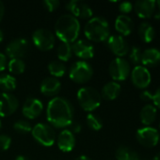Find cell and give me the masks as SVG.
Returning a JSON list of instances; mask_svg holds the SVG:
<instances>
[{
	"instance_id": "cell-1",
	"label": "cell",
	"mask_w": 160,
	"mask_h": 160,
	"mask_svg": "<svg viewBox=\"0 0 160 160\" xmlns=\"http://www.w3.org/2000/svg\"><path fill=\"white\" fill-rule=\"evenodd\" d=\"M46 118L52 127L58 128L70 127L74 118L72 103L65 98H53L47 105Z\"/></svg>"
},
{
	"instance_id": "cell-2",
	"label": "cell",
	"mask_w": 160,
	"mask_h": 160,
	"mask_svg": "<svg viewBox=\"0 0 160 160\" xmlns=\"http://www.w3.org/2000/svg\"><path fill=\"white\" fill-rule=\"evenodd\" d=\"M80 22L72 14L61 15L55 23L56 36L64 43H74L80 33Z\"/></svg>"
},
{
	"instance_id": "cell-3",
	"label": "cell",
	"mask_w": 160,
	"mask_h": 160,
	"mask_svg": "<svg viewBox=\"0 0 160 160\" xmlns=\"http://www.w3.org/2000/svg\"><path fill=\"white\" fill-rule=\"evenodd\" d=\"M108 22L100 16L91 17L84 26V34L86 38L91 41H106L109 37Z\"/></svg>"
},
{
	"instance_id": "cell-4",
	"label": "cell",
	"mask_w": 160,
	"mask_h": 160,
	"mask_svg": "<svg viewBox=\"0 0 160 160\" xmlns=\"http://www.w3.org/2000/svg\"><path fill=\"white\" fill-rule=\"evenodd\" d=\"M76 98L80 107L88 112L95 111L100 106L102 100L101 94L91 86L80 88L76 94Z\"/></svg>"
},
{
	"instance_id": "cell-5",
	"label": "cell",
	"mask_w": 160,
	"mask_h": 160,
	"mask_svg": "<svg viewBox=\"0 0 160 160\" xmlns=\"http://www.w3.org/2000/svg\"><path fill=\"white\" fill-rule=\"evenodd\" d=\"M33 139L42 146L50 147L55 143L56 133L52 126L45 123H39L32 128Z\"/></svg>"
},
{
	"instance_id": "cell-6",
	"label": "cell",
	"mask_w": 160,
	"mask_h": 160,
	"mask_svg": "<svg viewBox=\"0 0 160 160\" xmlns=\"http://www.w3.org/2000/svg\"><path fill=\"white\" fill-rule=\"evenodd\" d=\"M93 75V68L90 63L81 60L74 63L69 70L70 79L76 83L88 82Z\"/></svg>"
},
{
	"instance_id": "cell-7",
	"label": "cell",
	"mask_w": 160,
	"mask_h": 160,
	"mask_svg": "<svg viewBox=\"0 0 160 160\" xmlns=\"http://www.w3.org/2000/svg\"><path fill=\"white\" fill-rule=\"evenodd\" d=\"M33 44L41 51H50L55 46V36L46 28L36 29L32 34Z\"/></svg>"
},
{
	"instance_id": "cell-8",
	"label": "cell",
	"mask_w": 160,
	"mask_h": 160,
	"mask_svg": "<svg viewBox=\"0 0 160 160\" xmlns=\"http://www.w3.org/2000/svg\"><path fill=\"white\" fill-rule=\"evenodd\" d=\"M109 74L114 82L124 81L131 73L130 64L123 57H117L111 61L109 65Z\"/></svg>"
},
{
	"instance_id": "cell-9",
	"label": "cell",
	"mask_w": 160,
	"mask_h": 160,
	"mask_svg": "<svg viewBox=\"0 0 160 160\" xmlns=\"http://www.w3.org/2000/svg\"><path fill=\"white\" fill-rule=\"evenodd\" d=\"M29 51V42L26 38H18L11 40L6 47V56L10 59H22Z\"/></svg>"
},
{
	"instance_id": "cell-10",
	"label": "cell",
	"mask_w": 160,
	"mask_h": 160,
	"mask_svg": "<svg viewBox=\"0 0 160 160\" xmlns=\"http://www.w3.org/2000/svg\"><path fill=\"white\" fill-rule=\"evenodd\" d=\"M136 138L141 145L147 148H152L157 145L160 136L157 129L152 127H144L137 131Z\"/></svg>"
},
{
	"instance_id": "cell-11",
	"label": "cell",
	"mask_w": 160,
	"mask_h": 160,
	"mask_svg": "<svg viewBox=\"0 0 160 160\" xmlns=\"http://www.w3.org/2000/svg\"><path fill=\"white\" fill-rule=\"evenodd\" d=\"M131 80L133 84L139 89H145L152 81L151 73L147 68L143 66H136L131 71Z\"/></svg>"
},
{
	"instance_id": "cell-12",
	"label": "cell",
	"mask_w": 160,
	"mask_h": 160,
	"mask_svg": "<svg viewBox=\"0 0 160 160\" xmlns=\"http://www.w3.org/2000/svg\"><path fill=\"white\" fill-rule=\"evenodd\" d=\"M66 8L76 19H91L92 17L91 8L81 0H71L66 4Z\"/></svg>"
},
{
	"instance_id": "cell-13",
	"label": "cell",
	"mask_w": 160,
	"mask_h": 160,
	"mask_svg": "<svg viewBox=\"0 0 160 160\" xmlns=\"http://www.w3.org/2000/svg\"><path fill=\"white\" fill-rule=\"evenodd\" d=\"M107 44L109 50L117 55V57H123L129 52V45L125 38L121 35L109 36L107 39Z\"/></svg>"
},
{
	"instance_id": "cell-14",
	"label": "cell",
	"mask_w": 160,
	"mask_h": 160,
	"mask_svg": "<svg viewBox=\"0 0 160 160\" xmlns=\"http://www.w3.org/2000/svg\"><path fill=\"white\" fill-rule=\"evenodd\" d=\"M19 107V101L10 93H0V117L11 115Z\"/></svg>"
},
{
	"instance_id": "cell-15",
	"label": "cell",
	"mask_w": 160,
	"mask_h": 160,
	"mask_svg": "<svg viewBox=\"0 0 160 160\" xmlns=\"http://www.w3.org/2000/svg\"><path fill=\"white\" fill-rule=\"evenodd\" d=\"M43 111L42 102L36 98H27L24 102L22 112L23 115L29 120L36 119Z\"/></svg>"
},
{
	"instance_id": "cell-16",
	"label": "cell",
	"mask_w": 160,
	"mask_h": 160,
	"mask_svg": "<svg viewBox=\"0 0 160 160\" xmlns=\"http://www.w3.org/2000/svg\"><path fill=\"white\" fill-rule=\"evenodd\" d=\"M73 53L81 59H91L94 56L95 50L93 45L85 39H77L72 44Z\"/></svg>"
},
{
	"instance_id": "cell-17",
	"label": "cell",
	"mask_w": 160,
	"mask_h": 160,
	"mask_svg": "<svg viewBox=\"0 0 160 160\" xmlns=\"http://www.w3.org/2000/svg\"><path fill=\"white\" fill-rule=\"evenodd\" d=\"M156 7L157 3L154 0H140L135 3L134 9L140 18L148 19L155 15L157 11Z\"/></svg>"
},
{
	"instance_id": "cell-18",
	"label": "cell",
	"mask_w": 160,
	"mask_h": 160,
	"mask_svg": "<svg viewBox=\"0 0 160 160\" xmlns=\"http://www.w3.org/2000/svg\"><path fill=\"white\" fill-rule=\"evenodd\" d=\"M57 143L62 152H71L75 146V137L69 129H63L58 136Z\"/></svg>"
},
{
	"instance_id": "cell-19",
	"label": "cell",
	"mask_w": 160,
	"mask_h": 160,
	"mask_svg": "<svg viewBox=\"0 0 160 160\" xmlns=\"http://www.w3.org/2000/svg\"><path fill=\"white\" fill-rule=\"evenodd\" d=\"M61 88V83L58 79L54 77H47L42 80L40 85V89L42 95L46 97L56 96Z\"/></svg>"
},
{
	"instance_id": "cell-20",
	"label": "cell",
	"mask_w": 160,
	"mask_h": 160,
	"mask_svg": "<svg viewBox=\"0 0 160 160\" xmlns=\"http://www.w3.org/2000/svg\"><path fill=\"white\" fill-rule=\"evenodd\" d=\"M134 23L132 19L128 15L121 14L115 20V29L121 34V36H128L132 33Z\"/></svg>"
},
{
	"instance_id": "cell-21",
	"label": "cell",
	"mask_w": 160,
	"mask_h": 160,
	"mask_svg": "<svg viewBox=\"0 0 160 160\" xmlns=\"http://www.w3.org/2000/svg\"><path fill=\"white\" fill-rule=\"evenodd\" d=\"M141 63L143 67H156L160 64V50L150 48L142 52Z\"/></svg>"
},
{
	"instance_id": "cell-22",
	"label": "cell",
	"mask_w": 160,
	"mask_h": 160,
	"mask_svg": "<svg viewBox=\"0 0 160 160\" xmlns=\"http://www.w3.org/2000/svg\"><path fill=\"white\" fill-rule=\"evenodd\" d=\"M121 93V85L117 82H107L101 92V97L107 100H114L116 99Z\"/></svg>"
},
{
	"instance_id": "cell-23",
	"label": "cell",
	"mask_w": 160,
	"mask_h": 160,
	"mask_svg": "<svg viewBox=\"0 0 160 160\" xmlns=\"http://www.w3.org/2000/svg\"><path fill=\"white\" fill-rule=\"evenodd\" d=\"M157 109L154 105L152 104L145 105L141 109L140 113V118L141 123L146 127H150V125H152L157 119Z\"/></svg>"
},
{
	"instance_id": "cell-24",
	"label": "cell",
	"mask_w": 160,
	"mask_h": 160,
	"mask_svg": "<svg viewBox=\"0 0 160 160\" xmlns=\"http://www.w3.org/2000/svg\"><path fill=\"white\" fill-rule=\"evenodd\" d=\"M138 34H139L140 38L143 42L150 43L153 41L155 35H156V32H155L154 26L151 23H149L148 22H143L139 27Z\"/></svg>"
},
{
	"instance_id": "cell-25",
	"label": "cell",
	"mask_w": 160,
	"mask_h": 160,
	"mask_svg": "<svg viewBox=\"0 0 160 160\" xmlns=\"http://www.w3.org/2000/svg\"><path fill=\"white\" fill-rule=\"evenodd\" d=\"M115 157L117 160H139L140 158V156L134 150L125 145H122L116 150Z\"/></svg>"
},
{
	"instance_id": "cell-26",
	"label": "cell",
	"mask_w": 160,
	"mask_h": 160,
	"mask_svg": "<svg viewBox=\"0 0 160 160\" xmlns=\"http://www.w3.org/2000/svg\"><path fill=\"white\" fill-rule=\"evenodd\" d=\"M66 66L59 60H53L48 64V71L54 78L63 77L66 73Z\"/></svg>"
},
{
	"instance_id": "cell-27",
	"label": "cell",
	"mask_w": 160,
	"mask_h": 160,
	"mask_svg": "<svg viewBox=\"0 0 160 160\" xmlns=\"http://www.w3.org/2000/svg\"><path fill=\"white\" fill-rule=\"evenodd\" d=\"M17 86L16 79L8 73L0 74V88L3 89L6 93L13 91Z\"/></svg>"
},
{
	"instance_id": "cell-28",
	"label": "cell",
	"mask_w": 160,
	"mask_h": 160,
	"mask_svg": "<svg viewBox=\"0 0 160 160\" xmlns=\"http://www.w3.org/2000/svg\"><path fill=\"white\" fill-rule=\"evenodd\" d=\"M57 55L59 61L61 62H66L68 61L72 55H73V50H72V45L70 43H64L62 42L57 51Z\"/></svg>"
},
{
	"instance_id": "cell-29",
	"label": "cell",
	"mask_w": 160,
	"mask_h": 160,
	"mask_svg": "<svg viewBox=\"0 0 160 160\" xmlns=\"http://www.w3.org/2000/svg\"><path fill=\"white\" fill-rule=\"evenodd\" d=\"M7 68L11 74L19 75L25 71V64L22 59H10L7 64Z\"/></svg>"
},
{
	"instance_id": "cell-30",
	"label": "cell",
	"mask_w": 160,
	"mask_h": 160,
	"mask_svg": "<svg viewBox=\"0 0 160 160\" xmlns=\"http://www.w3.org/2000/svg\"><path fill=\"white\" fill-rule=\"evenodd\" d=\"M86 122H87L88 127L94 131H98L103 128V122H102L101 118L92 112H90L87 115Z\"/></svg>"
},
{
	"instance_id": "cell-31",
	"label": "cell",
	"mask_w": 160,
	"mask_h": 160,
	"mask_svg": "<svg viewBox=\"0 0 160 160\" xmlns=\"http://www.w3.org/2000/svg\"><path fill=\"white\" fill-rule=\"evenodd\" d=\"M13 128L20 134H26L32 130L31 124L27 120H18L13 124Z\"/></svg>"
},
{
	"instance_id": "cell-32",
	"label": "cell",
	"mask_w": 160,
	"mask_h": 160,
	"mask_svg": "<svg viewBox=\"0 0 160 160\" xmlns=\"http://www.w3.org/2000/svg\"><path fill=\"white\" fill-rule=\"evenodd\" d=\"M128 53H129V59H130V61H131L133 64L139 66V64L141 63L142 51H141V49L140 47H138V46H133V47H131V48L129 49Z\"/></svg>"
},
{
	"instance_id": "cell-33",
	"label": "cell",
	"mask_w": 160,
	"mask_h": 160,
	"mask_svg": "<svg viewBox=\"0 0 160 160\" xmlns=\"http://www.w3.org/2000/svg\"><path fill=\"white\" fill-rule=\"evenodd\" d=\"M11 144V139L10 137L7 135H0V152H5L7 151Z\"/></svg>"
},
{
	"instance_id": "cell-34",
	"label": "cell",
	"mask_w": 160,
	"mask_h": 160,
	"mask_svg": "<svg viewBox=\"0 0 160 160\" xmlns=\"http://www.w3.org/2000/svg\"><path fill=\"white\" fill-rule=\"evenodd\" d=\"M43 7L50 12L56 10L59 6V1L58 0H44L42 2Z\"/></svg>"
},
{
	"instance_id": "cell-35",
	"label": "cell",
	"mask_w": 160,
	"mask_h": 160,
	"mask_svg": "<svg viewBox=\"0 0 160 160\" xmlns=\"http://www.w3.org/2000/svg\"><path fill=\"white\" fill-rule=\"evenodd\" d=\"M132 9H133V5H132V3L127 2V1L122 2V3L120 4V6H119V10H120V11L122 12V14H124V15H126L127 13L131 12Z\"/></svg>"
},
{
	"instance_id": "cell-36",
	"label": "cell",
	"mask_w": 160,
	"mask_h": 160,
	"mask_svg": "<svg viewBox=\"0 0 160 160\" xmlns=\"http://www.w3.org/2000/svg\"><path fill=\"white\" fill-rule=\"evenodd\" d=\"M153 95H154V94H152L150 91H148V90H143V91L141 93L140 97H141V100H143V101H145V102H149V101H152V99H153Z\"/></svg>"
},
{
	"instance_id": "cell-37",
	"label": "cell",
	"mask_w": 160,
	"mask_h": 160,
	"mask_svg": "<svg viewBox=\"0 0 160 160\" xmlns=\"http://www.w3.org/2000/svg\"><path fill=\"white\" fill-rule=\"evenodd\" d=\"M152 101L154 102V106L156 108L160 109V87L157 88V90L156 91V93L153 95V99Z\"/></svg>"
},
{
	"instance_id": "cell-38",
	"label": "cell",
	"mask_w": 160,
	"mask_h": 160,
	"mask_svg": "<svg viewBox=\"0 0 160 160\" xmlns=\"http://www.w3.org/2000/svg\"><path fill=\"white\" fill-rule=\"evenodd\" d=\"M7 64H8V61H7L6 54L0 52V72L3 71L7 68Z\"/></svg>"
},
{
	"instance_id": "cell-39",
	"label": "cell",
	"mask_w": 160,
	"mask_h": 160,
	"mask_svg": "<svg viewBox=\"0 0 160 160\" xmlns=\"http://www.w3.org/2000/svg\"><path fill=\"white\" fill-rule=\"evenodd\" d=\"M70 131L74 135V133H79L80 131H81V125L79 124V123H72L71 125H70Z\"/></svg>"
},
{
	"instance_id": "cell-40",
	"label": "cell",
	"mask_w": 160,
	"mask_h": 160,
	"mask_svg": "<svg viewBox=\"0 0 160 160\" xmlns=\"http://www.w3.org/2000/svg\"><path fill=\"white\" fill-rule=\"evenodd\" d=\"M4 14H5V6H4V3L0 1V21L2 20Z\"/></svg>"
},
{
	"instance_id": "cell-41",
	"label": "cell",
	"mask_w": 160,
	"mask_h": 160,
	"mask_svg": "<svg viewBox=\"0 0 160 160\" xmlns=\"http://www.w3.org/2000/svg\"><path fill=\"white\" fill-rule=\"evenodd\" d=\"M156 3H157V6L158 9H157V10L156 11V13H155V18H156V19H160V0L157 1Z\"/></svg>"
},
{
	"instance_id": "cell-42",
	"label": "cell",
	"mask_w": 160,
	"mask_h": 160,
	"mask_svg": "<svg viewBox=\"0 0 160 160\" xmlns=\"http://www.w3.org/2000/svg\"><path fill=\"white\" fill-rule=\"evenodd\" d=\"M74 160H91L90 158H88L87 156H80L77 158H75Z\"/></svg>"
},
{
	"instance_id": "cell-43",
	"label": "cell",
	"mask_w": 160,
	"mask_h": 160,
	"mask_svg": "<svg viewBox=\"0 0 160 160\" xmlns=\"http://www.w3.org/2000/svg\"><path fill=\"white\" fill-rule=\"evenodd\" d=\"M14 160H28V158L24 157V156H18V157H16V158Z\"/></svg>"
},
{
	"instance_id": "cell-44",
	"label": "cell",
	"mask_w": 160,
	"mask_h": 160,
	"mask_svg": "<svg viewBox=\"0 0 160 160\" xmlns=\"http://www.w3.org/2000/svg\"><path fill=\"white\" fill-rule=\"evenodd\" d=\"M3 39H4V33H3V31L0 29V42H1Z\"/></svg>"
},
{
	"instance_id": "cell-45",
	"label": "cell",
	"mask_w": 160,
	"mask_h": 160,
	"mask_svg": "<svg viewBox=\"0 0 160 160\" xmlns=\"http://www.w3.org/2000/svg\"><path fill=\"white\" fill-rule=\"evenodd\" d=\"M153 160H160V153H158V154L153 158Z\"/></svg>"
},
{
	"instance_id": "cell-46",
	"label": "cell",
	"mask_w": 160,
	"mask_h": 160,
	"mask_svg": "<svg viewBox=\"0 0 160 160\" xmlns=\"http://www.w3.org/2000/svg\"><path fill=\"white\" fill-rule=\"evenodd\" d=\"M139 160H153V159H149V158H141V157H140Z\"/></svg>"
},
{
	"instance_id": "cell-47",
	"label": "cell",
	"mask_w": 160,
	"mask_h": 160,
	"mask_svg": "<svg viewBox=\"0 0 160 160\" xmlns=\"http://www.w3.org/2000/svg\"><path fill=\"white\" fill-rule=\"evenodd\" d=\"M1 128H2V122H1V120H0V129H1Z\"/></svg>"
},
{
	"instance_id": "cell-48",
	"label": "cell",
	"mask_w": 160,
	"mask_h": 160,
	"mask_svg": "<svg viewBox=\"0 0 160 160\" xmlns=\"http://www.w3.org/2000/svg\"><path fill=\"white\" fill-rule=\"evenodd\" d=\"M159 126H160V123H159Z\"/></svg>"
}]
</instances>
